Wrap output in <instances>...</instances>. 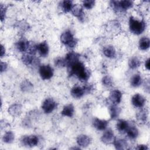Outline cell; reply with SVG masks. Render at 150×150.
<instances>
[{
  "mask_svg": "<svg viewBox=\"0 0 150 150\" xmlns=\"http://www.w3.org/2000/svg\"><path fill=\"white\" fill-rule=\"evenodd\" d=\"M67 70L69 76H75L82 82L87 81L91 75L90 70L80 61H77L68 66Z\"/></svg>",
  "mask_w": 150,
  "mask_h": 150,
  "instance_id": "obj_1",
  "label": "cell"
},
{
  "mask_svg": "<svg viewBox=\"0 0 150 150\" xmlns=\"http://www.w3.org/2000/svg\"><path fill=\"white\" fill-rule=\"evenodd\" d=\"M129 29L132 34L141 35L146 29V23L143 20H139L131 16L129 19Z\"/></svg>",
  "mask_w": 150,
  "mask_h": 150,
  "instance_id": "obj_2",
  "label": "cell"
},
{
  "mask_svg": "<svg viewBox=\"0 0 150 150\" xmlns=\"http://www.w3.org/2000/svg\"><path fill=\"white\" fill-rule=\"evenodd\" d=\"M60 40L62 44L69 48H74L77 44V40L70 30L64 31L60 35Z\"/></svg>",
  "mask_w": 150,
  "mask_h": 150,
  "instance_id": "obj_3",
  "label": "cell"
},
{
  "mask_svg": "<svg viewBox=\"0 0 150 150\" xmlns=\"http://www.w3.org/2000/svg\"><path fill=\"white\" fill-rule=\"evenodd\" d=\"M110 5L112 9L117 12H124L131 8L134 5V2L131 1H111L110 2Z\"/></svg>",
  "mask_w": 150,
  "mask_h": 150,
  "instance_id": "obj_4",
  "label": "cell"
},
{
  "mask_svg": "<svg viewBox=\"0 0 150 150\" xmlns=\"http://www.w3.org/2000/svg\"><path fill=\"white\" fill-rule=\"evenodd\" d=\"M39 73L41 79L43 80L50 79L53 74V69L49 64L42 65L39 68Z\"/></svg>",
  "mask_w": 150,
  "mask_h": 150,
  "instance_id": "obj_5",
  "label": "cell"
},
{
  "mask_svg": "<svg viewBox=\"0 0 150 150\" xmlns=\"http://www.w3.org/2000/svg\"><path fill=\"white\" fill-rule=\"evenodd\" d=\"M21 142L22 145L29 148H32L38 145L39 139V137L36 135H30L23 137L21 140Z\"/></svg>",
  "mask_w": 150,
  "mask_h": 150,
  "instance_id": "obj_6",
  "label": "cell"
},
{
  "mask_svg": "<svg viewBox=\"0 0 150 150\" xmlns=\"http://www.w3.org/2000/svg\"><path fill=\"white\" fill-rule=\"evenodd\" d=\"M57 107V103L52 98H47L42 104V109L45 114L52 112Z\"/></svg>",
  "mask_w": 150,
  "mask_h": 150,
  "instance_id": "obj_7",
  "label": "cell"
},
{
  "mask_svg": "<svg viewBox=\"0 0 150 150\" xmlns=\"http://www.w3.org/2000/svg\"><path fill=\"white\" fill-rule=\"evenodd\" d=\"M22 112V105L20 103H13L8 109V112L13 117H19Z\"/></svg>",
  "mask_w": 150,
  "mask_h": 150,
  "instance_id": "obj_8",
  "label": "cell"
},
{
  "mask_svg": "<svg viewBox=\"0 0 150 150\" xmlns=\"http://www.w3.org/2000/svg\"><path fill=\"white\" fill-rule=\"evenodd\" d=\"M122 94L119 90H113L110 93L108 99L112 104L118 105L122 100Z\"/></svg>",
  "mask_w": 150,
  "mask_h": 150,
  "instance_id": "obj_9",
  "label": "cell"
},
{
  "mask_svg": "<svg viewBox=\"0 0 150 150\" xmlns=\"http://www.w3.org/2000/svg\"><path fill=\"white\" fill-rule=\"evenodd\" d=\"M145 97L139 93L135 94L131 98L132 104L137 108L143 107L145 104Z\"/></svg>",
  "mask_w": 150,
  "mask_h": 150,
  "instance_id": "obj_10",
  "label": "cell"
},
{
  "mask_svg": "<svg viewBox=\"0 0 150 150\" xmlns=\"http://www.w3.org/2000/svg\"><path fill=\"white\" fill-rule=\"evenodd\" d=\"M115 138L114 133L111 129H105V131L101 137V141L105 144H110L112 143Z\"/></svg>",
  "mask_w": 150,
  "mask_h": 150,
  "instance_id": "obj_11",
  "label": "cell"
},
{
  "mask_svg": "<svg viewBox=\"0 0 150 150\" xmlns=\"http://www.w3.org/2000/svg\"><path fill=\"white\" fill-rule=\"evenodd\" d=\"M80 54L75 52H70L66 55L64 60L66 63V66H68L77 61H79Z\"/></svg>",
  "mask_w": 150,
  "mask_h": 150,
  "instance_id": "obj_12",
  "label": "cell"
},
{
  "mask_svg": "<svg viewBox=\"0 0 150 150\" xmlns=\"http://www.w3.org/2000/svg\"><path fill=\"white\" fill-rule=\"evenodd\" d=\"M36 47L37 52L41 57H45L47 56L49 52V47L46 41H43L38 44Z\"/></svg>",
  "mask_w": 150,
  "mask_h": 150,
  "instance_id": "obj_13",
  "label": "cell"
},
{
  "mask_svg": "<svg viewBox=\"0 0 150 150\" xmlns=\"http://www.w3.org/2000/svg\"><path fill=\"white\" fill-rule=\"evenodd\" d=\"M21 60L22 62L26 66L36 64L37 63L38 64V62H39V60L35 58L33 54H32L29 53H26L23 54L22 56Z\"/></svg>",
  "mask_w": 150,
  "mask_h": 150,
  "instance_id": "obj_14",
  "label": "cell"
},
{
  "mask_svg": "<svg viewBox=\"0 0 150 150\" xmlns=\"http://www.w3.org/2000/svg\"><path fill=\"white\" fill-rule=\"evenodd\" d=\"M93 127L99 131H104L106 129L108 125V121L105 120L100 119L98 118H95L93 120Z\"/></svg>",
  "mask_w": 150,
  "mask_h": 150,
  "instance_id": "obj_15",
  "label": "cell"
},
{
  "mask_svg": "<svg viewBox=\"0 0 150 150\" xmlns=\"http://www.w3.org/2000/svg\"><path fill=\"white\" fill-rule=\"evenodd\" d=\"M76 142L80 147L86 148L90 145L91 142V138L87 135L81 134L77 137Z\"/></svg>",
  "mask_w": 150,
  "mask_h": 150,
  "instance_id": "obj_16",
  "label": "cell"
},
{
  "mask_svg": "<svg viewBox=\"0 0 150 150\" xmlns=\"http://www.w3.org/2000/svg\"><path fill=\"white\" fill-rule=\"evenodd\" d=\"M72 14L76 18H78L80 21H83L84 18V12L83 11V8L79 4H76L74 5L72 10Z\"/></svg>",
  "mask_w": 150,
  "mask_h": 150,
  "instance_id": "obj_17",
  "label": "cell"
},
{
  "mask_svg": "<svg viewBox=\"0 0 150 150\" xmlns=\"http://www.w3.org/2000/svg\"><path fill=\"white\" fill-rule=\"evenodd\" d=\"M86 92L83 87H81L79 86H75L73 87L70 91V94L71 96L74 98H80Z\"/></svg>",
  "mask_w": 150,
  "mask_h": 150,
  "instance_id": "obj_18",
  "label": "cell"
},
{
  "mask_svg": "<svg viewBox=\"0 0 150 150\" xmlns=\"http://www.w3.org/2000/svg\"><path fill=\"white\" fill-rule=\"evenodd\" d=\"M129 125L130 124L128 121L122 119H119L116 123L115 127L120 133H125Z\"/></svg>",
  "mask_w": 150,
  "mask_h": 150,
  "instance_id": "obj_19",
  "label": "cell"
},
{
  "mask_svg": "<svg viewBox=\"0 0 150 150\" xmlns=\"http://www.w3.org/2000/svg\"><path fill=\"white\" fill-rule=\"evenodd\" d=\"M112 144L116 149L122 150L128 149V142L124 139L115 137Z\"/></svg>",
  "mask_w": 150,
  "mask_h": 150,
  "instance_id": "obj_20",
  "label": "cell"
},
{
  "mask_svg": "<svg viewBox=\"0 0 150 150\" xmlns=\"http://www.w3.org/2000/svg\"><path fill=\"white\" fill-rule=\"evenodd\" d=\"M30 43L26 39H20L15 44L16 49L20 52H27L29 49Z\"/></svg>",
  "mask_w": 150,
  "mask_h": 150,
  "instance_id": "obj_21",
  "label": "cell"
},
{
  "mask_svg": "<svg viewBox=\"0 0 150 150\" xmlns=\"http://www.w3.org/2000/svg\"><path fill=\"white\" fill-rule=\"evenodd\" d=\"M104 55L109 59H114L116 56V50L112 45H107L103 49Z\"/></svg>",
  "mask_w": 150,
  "mask_h": 150,
  "instance_id": "obj_22",
  "label": "cell"
},
{
  "mask_svg": "<svg viewBox=\"0 0 150 150\" xmlns=\"http://www.w3.org/2000/svg\"><path fill=\"white\" fill-rule=\"evenodd\" d=\"M74 113V107L72 104H68L65 105L61 111V114L65 117H71Z\"/></svg>",
  "mask_w": 150,
  "mask_h": 150,
  "instance_id": "obj_23",
  "label": "cell"
},
{
  "mask_svg": "<svg viewBox=\"0 0 150 150\" xmlns=\"http://www.w3.org/2000/svg\"><path fill=\"white\" fill-rule=\"evenodd\" d=\"M20 88L23 92H30L33 89V85L29 80L25 79L21 82L20 84Z\"/></svg>",
  "mask_w": 150,
  "mask_h": 150,
  "instance_id": "obj_24",
  "label": "cell"
},
{
  "mask_svg": "<svg viewBox=\"0 0 150 150\" xmlns=\"http://www.w3.org/2000/svg\"><path fill=\"white\" fill-rule=\"evenodd\" d=\"M125 133L128 138L131 139H134L138 137L139 135V131L136 127L130 125Z\"/></svg>",
  "mask_w": 150,
  "mask_h": 150,
  "instance_id": "obj_25",
  "label": "cell"
},
{
  "mask_svg": "<svg viewBox=\"0 0 150 150\" xmlns=\"http://www.w3.org/2000/svg\"><path fill=\"white\" fill-rule=\"evenodd\" d=\"M109 112L111 118L112 120L115 119L118 117L121 112V108L118 107L117 105L111 104L109 107Z\"/></svg>",
  "mask_w": 150,
  "mask_h": 150,
  "instance_id": "obj_26",
  "label": "cell"
},
{
  "mask_svg": "<svg viewBox=\"0 0 150 150\" xmlns=\"http://www.w3.org/2000/svg\"><path fill=\"white\" fill-rule=\"evenodd\" d=\"M74 5L73 1L64 0L61 2V9L64 13H67L71 11Z\"/></svg>",
  "mask_w": 150,
  "mask_h": 150,
  "instance_id": "obj_27",
  "label": "cell"
},
{
  "mask_svg": "<svg viewBox=\"0 0 150 150\" xmlns=\"http://www.w3.org/2000/svg\"><path fill=\"white\" fill-rule=\"evenodd\" d=\"M150 46V40L147 37L141 38L138 43V46L140 50H146L149 49Z\"/></svg>",
  "mask_w": 150,
  "mask_h": 150,
  "instance_id": "obj_28",
  "label": "cell"
},
{
  "mask_svg": "<svg viewBox=\"0 0 150 150\" xmlns=\"http://www.w3.org/2000/svg\"><path fill=\"white\" fill-rule=\"evenodd\" d=\"M141 64L140 59L137 56H132L128 60V66L131 69H137Z\"/></svg>",
  "mask_w": 150,
  "mask_h": 150,
  "instance_id": "obj_29",
  "label": "cell"
},
{
  "mask_svg": "<svg viewBox=\"0 0 150 150\" xmlns=\"http://www.w3.org/2000/svg\"><path fill=\"white\" fill-rule=\"evenodd\" d=\"M142 77L139 74H134L130 79V84L133 87H138L142 83Z\"/></svg>",
  "mask_w": 150,
  "mask_h": 150,
  "instance_id": "obj_30",
  "label": "cell"
},
{
  "mask_svg": "<svg viewBox=\"0 0 150 150\" xmlns=\"http://www.w3.org/2000/svg\"><path fill=\"white\" fill-rule=\"evenodd\" d=\"M14 139L15 134L11 131L6 132L2 137V141L6 144H11L14 141Z\"/></svg>",
  "mask_w": 150,
  "mask_h": 150,
  "instance_id": "obj_31",
  "label": "cell"
},
{
  "mask_svg": "<svg viewBox=\"0 0 150 150\" xmlns=\"http://www.w3.org/2000/svg\"><path fill=\"white\" fill-rule=\"evenodd\" d=\"M136 118L139 122L145 123L146 122L148 118V112L146 110H141L138 111L136 114Z\"/></svg>",
  "mask_w": 150,
  "mask_h": 150,
  "instance_id": "obj_32",
  "label": "cell"
},
{
  "mask_svg": "<svg viewBox=\"0 0 150 150\" xmlns=\"http://www.w3.org/2000/svg\"><path fill=\"white\" fill-rule=\"evenodd\" d=\"M101 83L105 87H111L113 86L114 83L112 78L108 75L103 77L101 79Z\"/></svg>",
  "mask_w": 150,
  "mask_h": 150,
  "instance_id": "obj_33",
  "label": "cell"
},
{
  "mask_svg": "<svg viewBox=\"0 0 150 150\" xmlns=\"http://www.w3.org/2000/svg\"><path fill=\"white\" fill-rule=\"evenodd\" d=\"M83 3V6L84 8H85L87 9H92L95 4H96V2L95 1L93 0H86V1H83L82 2Z\"/></svg>",
  "mask_w": 150,
  "mask_h": 150,
  "instance_id": "obj_34",
  "label": "cell"
},
{
  "mask_svg": "<svg viewBox=\"0 0 150 150\" xmlns=\"http://www.w3.org/2000/svg\"><path fill=\"white\" fill-rule=\"evenodd\" d=\"M54 64L56 66L59 67H63L66 66V63L64 60V58L57 57L54 60Z\"/></svg>",
  "mask_w": 150,
  "mask_h": 150,
  "instance_id": "obj_35",
  "label": "cell"
},
{
  "mask_svg": "<svg viewBox=\"0 0 150 150\" xmlns=\"http://www.w3.org/2000/svg\"><path fill=\"white\" fill-rule=\"evenodd\" d=\"M6 7L5 6V5L4 4H1V7H0V13H1V22H2L5 17H6Z\"/></svg>",
  "mask_w": 150,
  "mask_h": 150,
  "instance_id": "obj_36",
  "label": "cell"
},
{
  "mask_svg": "<svg viewBox=\"0 0 150 150\" xmlns=\"http://www.w3.org/2000/svg\"><path fill=\"white\" fill-rule=\"evenodd\" d=\"M8 68V64L6 62H1V73L5 71Z\"/></svg>",
  "mask_w": 150,
  "mask_h": 150,
  "instance_id": "obj_37",
  "label": "cell"
},
{
  "mask_svg": "<svg viewBox=\"0 0 150 150\" xmlns=\"http://www.w3.org/2000/svg\"><path fill=\"white\" fill-rule=\"evenodd\" d=\"M135 149L138 150H146L148 149V147L146 145L139 144V145H138L137 147H135Z\"/></svg>",
  "mask_w": 150,
  "mask_h": 150,
  "instance_id": "obj_38",
  "label": "cell"
},
{
  "mask_svg": "<svg viewBox=\"0 0 150 150\" xmlns=\"http://www.w3.org/2000/svg\"><path fill=\"white\" fill-rule=\"evenodd\" d=\"M149 58H148L145 62V67L147 70H149L150 69V63H149Z\"/></svg>",
  "mask_w": 150,
  "mask_h": 150,
  "instance_id": "obj_39",
  "label": "cell"
},
{
  "mask_svg": "<svg viewBox=\"0 0 150 150\" xmlns=\"http://www.w3.org/2000/svg\"><path fill=\"white\" fill-rule=\"evenodd\" d=\"M5 53H6V50H5V47L4 46V45H1V57H2L5 56Z\"/></svg>",
  "mask_w": 150,
  "mask_h": 150,
  "instance_id": "obj_40",
  "label": "cell"
},
{
  "mask_svg": "<svg viewBox=\"0 0 150 150\" xmlns=\"http://www.w3.org/2000/svg\"><path fill=\"white\" fill-rule=\"evenodd\" d=\"M71 149H80V146L79 147H72V148H70Z\"/></svg>",
  "mask_w": 150,
  "mask_h": 150,
  "instance_id": "obj_41",
  "label": "cell"
}]
</instances>
